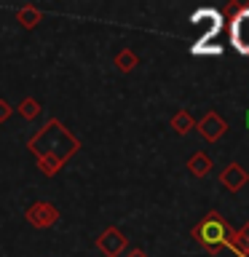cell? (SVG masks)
<instances>
[{
  "label": "cell",
  "instance_id": "cell-7",
  "mask_svg": "<svg viewBox=\"0 0 249 257\" xmlns=\"http://www.w3.org/2000/svg\"><path fill=\"white\" fill-rule=\"evenodd\" d=\"M198 134L204 137L206 142H217V140H222L225 134H228V123H225V118L222 115H217L214 110H209L204 118L198 120Z\"/></svg>",
  "mask_w": 249,
  "mask_h": 257
},
{
  "label": "cell",
  "instance_id": "cell-4",
  "mask_svg": "<svg viewBox=\"0 0 249 257\" xmlns=\"http://www.w3.org/2000/svg\"><path fill=\"white\" fill-rule=\"evenodd\" d=\"M193 24H196L198 32H201V40L196 46H206L212 38H217V32L222 27V19L214 8H201L198 14H193Z\"/></svg>",
  "mask_w": 249,
  "mask_h": 257
},
{
  "label": "cell",
  "instance_id": "cell-1",
  "mask_svg": "<svg viewBox=\"0 0 249 257\" xmlns=\"http://www.w3.org/2000/svg\"><path fill=\"white\" fill-rule=\"evenodd\" d=\"M27 148L38 161V169L46 177H54L62 172V166L80 150V140L70 132L62 120L51 118L43 128H38L35 134L27 140Z\"/></svg>",
  "mask_w": 249,
  "mask_h": 257
},
{
  "label": "cell",
  "instance_id": "cell-8",
  "mask_svg": "<svg viewBox=\"0 0 249 257\" xmlns=\"http://www.w3.org/2000/svg\"><path fill=\"white\" fill-rule=\"evenodd\" d=\"M220 182H222L228 190L238 193V190L249 182V172H246V169L241 166V164H228V166H225L222 172H220Z\"/></svg>",
  "mask_w": 249,
  "mask_h": 257
},
{
  "label": "cell",
  "instance_id": "cell-15",
  "mask_svg": "<svg viewBox=\"0 0 249 257\" xmlns=\"http://www.w3.org/2000/svg\"><path fill=\"white\" fill-rule=\"evenodd\" d=\"M11 112H14L11 104H8L6 99H0V123H6V120L11 118Z\"/></svg>",
  "mask_w": 249,
  "mask_h": 257
},
{
  "label": "cell",
  "instance_id": "cell-14",
  "mask_svg": "<svg viewBox=\"0 0 249 257\" xmlns=\"http://www.w3.org/2000/svg\"><path fill=\"white\" fill-rule=\"evenodd\" d=\"M236 233H238V249H236V252L249 254V222H244V228L236 230Z\"/></svg>",
  "mask_w": 249,
  "mask_h": 257
},
{
  "label": "cell",
  "instance_id": "cell-9",
  "mask_svg": "<svg viewBox=\"0 0 249 257\" xmlns=\"http://www.w3.org/2000/svg\"><path fill=\"white\" fill-rule=\"evenodd\" d=\"M16 22H19L24 30H35L38 24L43 22V14H40V8H35V6H24L16 11Z\"/></svg>",
  "mask_w": 249,
  "mask_h": 257
},
{
  "label": "cell",
  "instance_id": "cell-11",
  "mask_svg": "<svg viewBox=\"0 0 249 257\" xmlns=\"http://www.w3.org/2000/svg\"><path fill=\"white\" fill-rule=\"evenodd\" d=\"M137 54L132 51V48H118L115 51V59H112V64L120 70V72H132L134 67H137Z\"/></svg>",
  "mask_w": 249,
  "mask_h": 257
},
{
  "label": "cell",
  "instance_id": "cell-2",
  "mask_svg": "<svg viewBox=\"0 0 249 257\" xmlns=\"http://www.w3.org/2000/svg\"><path fill=\"white\" fill-rule=\"evenodd\" d=\"M190 236L196 238L198 244L204 246V252H209V254H220L222 249H228V246L238 249V233L217 212H209V214L201 217V220L193 225Z\"/></svg>",
  "mask_w": 249,
  "mask_h": 257
},
{
  "label": "cell",
  "instance_id": "cell-6",
  "mask_svg": "<svg viewBox=\"0 0 249 257\" xmlns=\"http://www.w3.org/2000/svg\"><path fill=\"white\" fill-rule=\"evenodd\" d=\"M230 40H233V46H236L238 54H249V8H241V11L233 16Z\"/></svg>",
  "mask_w": 249,
  "mask_h": 257
},
{
  "label": "cell",
  "instance_id": "cell-13",
  "mask_svg": "<svg viewBox=\"0 0 249 257\" xmlns=\"http://www.w3.org/2000/svg\"><path fill=\"white\" fill-rule=\"evenodd\" d=\"M172 128L177 134H188L190 128H196V120H193V115L188 110H177L172 115Z\"/></svg>",
  "mask_w": 249,
  "mask_h": 257
},
{
  "label": "cell",
  "instance_id": "cell-10",
  "mask_svg": "<svg viewBox=\"0 0 249 257\" xmlns=\"http://www.w3.org/2000/svg\"><path fill=\"white\" fill-rule=\"evenodd\" d=\"M188 172L193 174V177H206L209 172H212V158L206 156V153H193L190 156V161H188Z\"/></svg>",
  "mask_w": 249,
  "mask_h": 257
},
{
  "label": "cell",
  "instance_id": "cell-5",
  "mask_svg": "<svg viewBox=\"0 0 249 257\" xmlns=\"http://www.w3.org/2000/svg\"><path fill=\"white\" fill-rule=\"evenodd\" d=\"M126 246H129V241H126V236H123V230L115 228V225L104 228L102 236L96 238V249H99L104 257H120V254L126 252Z\"/></svg>",
  "mask_w": 249,
  "mask_h": 257
},
{
  "label": "cell",
  "instance_id": "cell-16",
  "mask_svg": "<svg viewBox=\"0 0 249 257\" xmlns=\"http://www.w3.org/2000/svg\"><path fill=\"white\" fill-rule=\"evenodd\" d=\"M126 257H148V252H145V249H129Z\"/></svg>",
  "mask_w": 249,
  "mask_h": 257
},
{
  "label": "cell",
  "instance_id": "cell-12",
  "mask_svg": "<svg viewBox=\"0 0 249 257\" xmlns=\"http://www.w3.org/2000/svg\"><path fill=\"white\" fill-rule=\"evenodd\" d=\"M40 102L35 99V96H24V99L16 104V112H19V115L24 118V120H35L38 115H40Z\"/></svg>",
  "mask_w": 249,
  "mask_h": 257
},
{
  "label": "cell",
  "instance_id": "cell-3",
  "mask_svg": "<svg viewBox=\"0 0 249 257\" xmlns=\"http://www.w3.org/2000/svg\"><path fill=\"white\" fill-rule=\"evenodd\" d=\"M24 220L38 230L51 228V225L59 220V209H56L54 204H48V201H35V204H30L27 209H24Z\"/></svg>",
  "mask_w": 249,
  "mask_h": 257
}]
</instances>
